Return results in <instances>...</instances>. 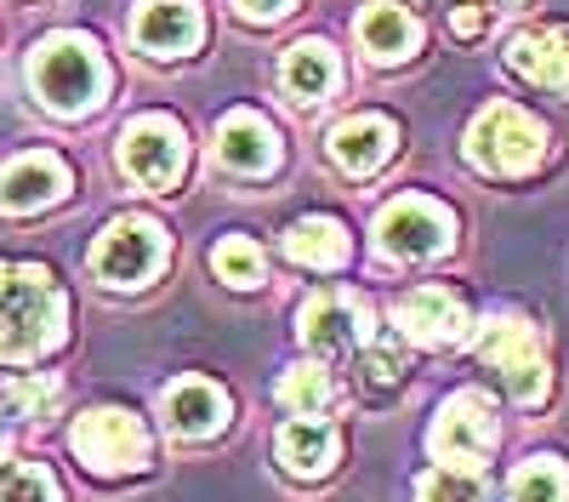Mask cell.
Segmentation results:
<instances>
[{"label":"cell","mask_w":569,"mask_h":502,"mask_svg":"<svg viewBox=\"0 0 569 502\" xmlns=\"http://www.w3.org/2000/svg\"><path fill=\"white\" fill-rule=\"evenodd\" d=\"M217 155H222L228 171H240V177H268L279 166V131L257 109H233L217 126Z\"/></svg>","instance_id":"4fadbf2b"},{"label":"cell","mask_w":569,"mask_h":502,"mask_svg":"<svg viewBox=\"0 0 569 502\" xmlns=\"http://www.w3.org/2000/svg\"><path fill=\"white\" fill-rule=\"evenodd\" d=\"M450 29H456L461 40H479V35L490 29V7H456V12H450Z\"/></svg>","instance_id":"f1b7e54d"},{"label":"cell","mask_w":569,"mask_h":502,"mask_svg":"<svg viewBox=\"0 0 569 502\" xmlns=\"http://www.w3.org/2000/svg\"><path fill=\"white\" fill-rule=\"evenodd\" d=\"M359 383H365V394H393V388L405 383V354H399V343H370V348L359 354Z\"/></svg>","instance_id":"484cf974"},{"label":"cell","mask_w":569,"mask_h":502,"mask_svg":"<svg viewBox=\"0 0 569 502\" xmlns=\"http://www.w3.org/2000/svg\"><path fill=\"white\" fill-rule=\"evenodd\" d=\"M365 326H370V308L353 292H319L302 308V343L325 360H348L365 343Z\"/></svg>","instance_id":"8fae6325"},{"label":"cell","mask_w":569,"mask_h":502,"mask_svg":"<svg viewBox=\"0 0 569 502\" xmlns=\"http://www.w3.org/2000/svg\"><path fill=\"white\" fill-rule=\"evenodd\" d=\"M472 348H479V360L501 377V388L518 405H541L547 400V360H541V343H536V332L525 326V319H512V314L485 319L479 337H472Z\"/></svg>","instance_id":"5b68a950"},{"label":"cell","mask_w":569,"mask_h":502,"mask_svg":"<svg viewBox=\"0 0 569 502\" xmlns=\"http://www.w3.org/2000/svg\"><path fill=\"white\" fill-rule=\"evenodd\" d=\"M337 80H342V69H337V52H330L325 40H302V46H291V52H284V63H279V86L291 91L297 104H319V98H330V91H337Z\"/></svg>","instance_id":"ffe728a7"},{"label":"cell","mask_w":569,"mask_h":502,"mask_svg":"<svg viewBox=\"0 0 569 502\" xmlns=\"http://www.w3.org/2000/svg\"><path fill=\"white\" fill-rule=\"evenodd\" d=\"M29 80H34V91H40L46 109L86 115L91 104L103 98L109 69H103L98 40H86V35H46L40 52H34V63H29Z\"/></svg>","instance_id":"7a4b0ae2"},{"label":"cell","mask_w":569,"mask_h":502,"mask_svg":"<svg viewBox=\"0 0 569 502\" xmlns=\"http://www.w3.org/2000/svg\"><path fill=\"white\" fill-rule=\"evenodd\" d=\"M211 268L222 274L228 286H262V252H257V240H246V235H228V240H217V252H211Z\"/></svg>","instance_id":"cb8c5ba5"},{"label":"cell","mask_w":569,"mask_h":502,"mask_svg":"<svg viewBox=\"0 0 569 502\" xmlns=\"http://www.w3.org/2000/svg\"><path fill=\"white\" fill-rule=\"evenodd\" d=\"M337 429L319 423V417H291L279 434H273V456H279V469L284 474H297V480H325L330 469H337Z\"/></svg>","instance_id":"9a60e30c"},{"label":"cell","mask_w":569,"mask_h":502,"mask_svg":"<svg viewBox=\"0 0 569 502\" xmlns=\"http://www.w3.org/2000/svg\"><path fill=\"white\" fill-rule=\"evenodd\" d=\"M393 326H399L410 343H421V348H450V343H461V332H467V303H461L456 292H445V286H416V292L399 297Z\"/></svg>","instance_id":"7c38bea8"},{"label":"cell","mask_w":569,"mask_h":502,"mask_svg":"<svg viewBox=\"0 0 569 502\" xmlns=\"http://www.w3.org/2000/svg\"><path fill=\"white\" fill-rule=\"evenodd\" d=\"M52 383H46V377H18L12 383V405L23 411V417H46V405H52Z\"/></svg>","instance_id":"83f0119b"},{"label":"cell","mask_w":569,"mask_h":502,"mask_svg":"<svg viewBox=\"0 0 569 502\" xmlns=\"http://www.w3.org/2000/svg\"><path fill=\"white\" fill-rule=\"evenodd\" d=\"M512 502H569V469L558 456H530L512 474Z\"/></svg>","instance_id":"603a6c76"},{"label":"cell","mask_w":569,"mask_h":502,"mask_svg":"<svg viewBox=\"0 0 569 502\" xmlns=\"http://www.w3.org/2000/svg\"><path fill=\"white\" fill-rule=\"evenodd\" d=\"M69 445L91 474H109V480H126V474L149 469V429H142V417H131L126 405L80 411L74 429H69Z\"/></svg>","instance_id":"3957f363"},{"label":"cell","mask_w":569,"mask_h":502,"mask_svg":"<svg viewBox=\"0 0 569 502\" xmlns=\"http://www.w3.org/2000/svg\"><path fill=\"white\" fill-rule=\"evenodd\" d=\"M393 144H399V126L388 115H353V120H342L337 131H330V160H337L342 171H353V177H365L393 155Z\"/></svg>","instance_id":"ac0fdd59"},{"label":"cell","mask_w":569,"mask_h":502,"mask_svg":"<svg viewBox=\"0 0 569 502\" xmlns=\"http://www.w3.org/2000/svg\"><path fill=\"white\" fill-rule=\"evenodd\" d=\"M0 445H7V429H0Z\"/></svg>","instance_id":"1f68e13d"},{"label":"cell","mask_w":569,"mask_h":502,"mask_svg":"<svg viewBox=\"0 0 569 502\" xmlns=\"http://www.w3.org/2000/svg\"><path fill=\"white\" fill-rule=\"evenodd\" d=\"M353 29H359V46H365L376 63H405L416 46H421V23H416L405 7H393V0H376V7H365Z\"/></svg>","instance_id":"d6986e66"},{"label":"cell","mask_w":569,"mask_h":502,"mask_svg":"<svg viewBox=\"0 0 569 502\" xmlns=\"http://www.w3.org/2000/svg\"><path fill=\"white\" fill-rule=\"evenodd\" d=\"M69 189V166L58 155H18L0 166V211H40Z\"/></svg>","instance_id":"5bb4252c"},{"label":"cell","mask_w":569,"mask_h":502,"mask_svg":"<svg viewBox=\"0 0 569 502\" xmlns=\"http://www.w3.org/2000/svg\"><path fill=\"white\" fill-rule=\"evenodd\" d=\"M450 235H456V217L427 195H399L376 217V252H388L399 263H427V257L450 252Z\"/></svg>","instance_id":"ba28073f"},{"label":"cell","mask_w":569,"mask_h":502,"mask_svg":"<svg viewBox=\"0 0 569 502\" xmlns=\"http://www.w3.org/2000/svg\"><path fill=\"white\" fill-rule=\"evenodd\" d=\"M182 160H188V137L171 115H137L120 131V166L142 189H171L182 177Z\"/></svg>","instance_id":"9c48e42d"},{"label":"cell","mask_w":569,"mask_h":502,"mask_svg":"<svg viewBox=\"0 0 569 502\" xmlns=\"http://www.w3.org/2000/svg\"><path fill=\"white\" fill-rule=\"evenodd\" d=\"M284 257L302 268H342L348 263V228L337 217H302L284 235Z\"/></svg>","instance_id":"44dd1931"},{"label":"cell","mask_w":569,"mask_h":502,"mask_svg":"<svg viewBox=\"0 0 569 502\" xmlns=\"http://www.w3.org/2000/svg\"><path fill=\"white\" fill-rule=\"evenodd\" d=\"M330 400H337V383H330V372H319V365H291V372L279 377V405L291 411V417H325Z\"/></svg>","instance_id":"7402d4cb"},{"label":"cell","mask_w":569,"mask_h":502,"mask_svg":"<svg viewBox=\"0 0 569 502\" xmlns=\"http://www.w3.org/2000/svg\"><path fill=\"white\" fill-rule=\"evenodd\" d=\"M479 7H490V12H501V7H518V0H479Z\"/></svg>","instance_id":"4dcf8cb0"},{"label":"cell","mask_w":569,"mask_h":502,"mask_svg":"<svg viewBox=\"0 0 569 502\" xmlns=\"http://www.w3.org/2000/svg\"><path fill=\"white\" fill-rule=\"evenodd\" d=\"M240 7V18H251V23H273V18H284L297 7V0H233Z\"/></svg>","instance_id":"f546056e"},{"label":"cell","mask_w":569,"mask_h":502,"mask_svg":"<svg viewBox=\"0 0 569 502\" xmlns=\"http://www.w3.org/2000/svg\"><path fill=\"white\" fill-rule=\"evenodd\" d=\"M166 257H171V240H166V228L149 223V217H120V223H109L98 235V246H91V268H98V280L120 286V292L149 286L154 274L166 268Z\"/></svg>","instance_id":"8992f818"},{"label":"cell","mask_w":569,"mask_h":502,"mask_svg":"<svg viewBox=\"0 0 569 502\" xmlns=\"http://www.w3.org/2000/svg\"><path fill=\"white\" fill-rule=\"evenodd\" d=\"M228 423V394L211 377H182L166 388V429L182 440H211Z\"/></svg>","instance_id":"e0dca14e"},{"label":"cell","mask_w":569,"mask_h":502,"mask_svg":"<svg viewBox=\"0 0 569 502\" xmlns=\"http://www.w3.org/2000/svg\"><path fill=\"white\" fill-rule=\"evenodd\" d=\"M63 292L40 263H0V360H34L63 343Z\"/></svg>","instance_id":"6da1fadb"},{"label":"cell","mask_w":569,"mask_h":502,"mask_svg":"<svg viewBox=\"0 0 569 502\" xmlns=\"http://www.w3.org/2000/svg\"><path fill=\"white\" fill-rule=\"evenodd\" d=\"M541 155H547V131L518 104H490L467 126V160L490 177H525Z\"/></svg>","instance_id":"277c9868"},{"label":"cell","mask_w":569,"mask_h":502,"mask_svg":"<svg viewBox=\"0 0 569 502\" xmlns=\"http://www.w3.org/2000/svg\"><path fill=\"white\" fill-rule=\"evenodd\" d=\"M206 35L200 0H137L131 12V40L149 58H188Z\"/></svg>","instance_id":"30bf717a"},{"label":"cell","mask_w":569,"mask_h":502,"mask_svg":"<svg viewBox=\"0 0 569 502\" xmlns=\"http://www.w3.org/2000/svg\"><path fill=\"white\" fill-rule=\"evenodd\" d=\"M0 502H63V496H58V480L40 463H12L0 474Z\"/></svg>","instance_id":"4316f807"},{"label":"cell","mask_w":569,"mask_h":502,"mask_svg":"<svg viewBox=\"0 0 569 502\" xmlns=\"http://www.w3.org/2000/svg\"><path fill=\"white\" fill-rule=\"evenodd\" d=\"M416 502H485V480H479V469H450V463H439L433 474H421Z\"/></svg>","instance_id":"d4e9b609"},{"label":"cell","mask_w":569,"mask_h":502,"mask_svg":"<svg viewBox=\"0 0 569 502\" xmlns=\"http://www.w3.org/2000/svg\"><path fill=\"white\" fill-rule=\"evenodd\" d=\"M507 63L525 75V80H536V86L563 91V98H569V29H563V23L512 35V40H507Z\"/></svg>","instance_id":"2e32d148"},{"label":"cell","mask_w":569,"mask_h":502,"mask_svg":"<svg viewBox=\"0 0 569 502\" xmlns=\"http://www.w3.org/2000/svg\"><path fill=\"white\" fill-rule=\"evenodd\" d=\"M496 445V405L485 388H456L445 405H439V417L433 429H427V451L439 456V463L450 469H479L485 456Z\"/></svg>","instance_id":"52a82bcc"}]
</instances>
